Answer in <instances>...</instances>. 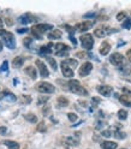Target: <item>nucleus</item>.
Wrapping results in <instances>:
<instances>
[{
  "mask_svg": "<svg viewBox=\"0 0 131 149\" xmlns=\"http://www.w3.org/2000/svg\"><path fill=\"white\" fill-rule=\"evenodd\" d=\"M54 47H55V54H57L58 57H68V55H69L70 47L68 45H65V43H57Z\"/></svg>",
  "mask_w": 131,
  "mask_h": 149,
  "instance_id": "6",
  "label": "nucleus"
},
{
  "mask_svg": "<svg viewBox=\"0 0 131 149\" xmlns=\"http://www.w3.org/2000/svg\"><path fill=\"white\" fill-rule=\"evenodd\" d=\"M116 31H117L116 29H109V28H107L105 25H101V26L98 28V29H95L94 34L98 37H105V36H107V35H109L112 33H116Z\"/></svg>",
  "mask_w": 131,
  "mask_h": 149,
  "instance_id": "9",
  "label": "nucleus"
},
{
  "mask_svg": "<svg viewBox=\"0 0 131 149\" xmlns=\"http://www.w3.org/2000/svg\"><path fill=\"white\" fill-rule=\"evenodd\" d=\"M46 59H47V61L49 63V65H51V66H52V69L55 71V70H57V63H55V60L53 59V58H51V57H47V58H46Z\"/></svg>",
  "mask_w": 131,
  "mask_h": 149,
  "instance_id": "32",
  "label": "nucleus"
},
{
  "mask_svg": "<svg viewBox=\"0 0 131 149\" xmlns=\"http://www.w3.org/2000/svg\"><path fill=\"white\" fill-rule=\"evenodd\" d=\"M3 144H5L8 149H20V144L15 141H4Z\"/></svg>",
  "mask_w": 131,
  "mask_h": 149,
  "instance_id": "24",
  "label": "nucleus"
},
{
  "mask_svg": "<svg viewBox=\"0 0 131 149\" xmlns=\"http://www.w3.org/2000/svg\"><path fill=\"white\" fill-rule=\"evenodd\" d=\"M109 51H111V45L107 41H104L100 46V53L102 55H107L109 53Z\"/></svg>",
  "mask_w": 131,
  "mask_h": 149,
  "instance_id": "18",
  "label": "nucleus"
},
{
  "mask_svg": "<svg viewBox=\"0 0 131 149\" xmlns=\"http://www.w3.org/2000/svg\"><path fill=\"white\" fill-rule=\"evenodd\" d=\"M113 136H114L116 138H118V139H123V138L126 137V134H125V132H121V131H118V130H117V131L113 134Z\"/></svg>",
  "mask_w": 131,
  "mask_h": 149,
  "instance_id": "31",
  "label": "nucleus"
},
{
  "mask_svg": "<svg viewBox=\"0 0 131 149\" xmlns=\"http://www.w3.org/2000/svg\"><path fill=\"white\" fill-rule=\"evenodd\" d=\"M94 16H95V13H87V15H84V17H86V18L87 17H94Z\"/></svg>",
  "mask_w": 131,
  "mask_h": 149,
  "instance_id": "50",
  "label": "nucleus"
},
{
  "mask_svg": "<svg viewBox=\"0 0 131 149\" xmlns=\"http://www.w3.org/2000/svg\"><path fill=\"white\" fill-rule=\"evenodd\" d=\"M24 118H25V120H28V122H30V123H37V117L35 114H25Z\"/></svg>",
  "mask_w": 131,
  "mask_h": 149,
  "instance_id": "27",
  "label": "nucleus"
},
{
  "mask_svg": "<svg viewBox=\"0 0 131 149\" xmlns=\"http://www.w3.org/2000/svg\"><path fill=\"white\" fill-rule=\"evenodd\" d=\"M119 101L124 106L131 107V94H123V95H120L119 96Z\"/></svg>",
  "mask_w": 131,
  "mask_h": 149,
  "instance_id": "17",
  "label": "nucleus"
},
{
  "mask_svg": "<svg viewBox=\"0 0 131 149\" xmlns=\"http://www.w3.org/2000/svg\"><path fill=\"white\" fill-rule=\"evenodd\" d=\"M7 132V129L5 127V126H0V134L1 135H5Z\"/></svg>",
  "mask_w": 131,
  "mask_h": 149,
  "instance_id": "44",
  "label": "nucleus"
},
{
  "mask_svg": "<svg viewBox=\"0 0 131 149\" xmlns=\"http://www.w3.org/2000/svg\"><path fill=\"white\" fill-rule=\"evenodd\" d=\"M121 26L124 28V29H130L131 28V18H129V19H126L123 24H121Z\"/></svg>",
  "mask_w": 131,
  "mask_h": 149,
  "instance_id": "36",
  "label": "nucleus"
},
{
  "mask_svg": "<svg viewBox=\"0 0 131 149\" xmlns=\"http://www.w3.org/2000/svg\"><path fill=\"white\" fill-rule=\"evenodd\" d=\"M96 90L102 96H109L111 93H112V87H109V86H99L96 88Z\"/></svg>",
  "mask_w": 131,
  "mask_h": 149,
  "instance_id": "16",
  "label": "nucleus"
},
{
  "mask_svg": "<svg viewBox=\"0 0 131 149\" xmlns=\"http://www.w3.org/2000/svg\"><path fill=\"white\" fill-rule=\"evenodd\" d=\"M126 57H128L129 61H131V49H129V51L126 52Z\"/></svg>",
  "mask_w": 131,
  "mask_h": 149,
  "instance_id": "48",
  "label": "nucleus"
},
{
  "mask_svg": "<svg viewBox=\"0 0 131 149\" xmlns=\"http://www.w3.org/2000/svg\"><path fill=\"white\" fill-rule=\"evenodd\" d=\"M0 51H3V43H1V41H0Z\"/></svg>",
  "mask_w": 131,
  "mask_h": 149,
  "instance_id": "53",
  "label": "nucleus"
},
{
  "mask_svg": "<svg viewBox=\"0 0 131 149\" xmlns=\"http://www.w3.org/2000/svg\"><path fill=\"white\" fill-rule=\"evenodd\" d=\"M70 40H71V41H72V42H73V45H76V40H75V37H73V36H72V35H71V36H70Z\"/></svg>",
  "mask_w": 131,
  "mask_h": 149,
  "instance_id": "51",
  "label": "nucleus"
},
{
  "mask_svg": "<svg viewBox=\"0 0 131 149\" xmlns=\"http://www.w3.org/2000/svg\"><path fill=\"white\" fill-rule=\"evenodd\" d=\"M57 101H58V105H59L60 107H66V106H69V100H68L66 97H64V96H59Z\"/></svg>",
  "mask_w": 131,
  "mask_h": 149,
  "instance_id": "25",
  "label": "nucleus"
},
{
  "mask_svg": "<svg viewBox=\"0 0 131 149\" xmlns=\"http://www.w3.org/2000/svg\"><path fill=\"white\" fill-rule=\"evenodd\" d=\"M104 125H105V123H104V122H99V123L96 124V129H101Z\"/></svg>",
  "mask_w": 131,
  "mask_h": 149,
  "instance_id": "47",
  "label": "nucleus"
},
{
  "mask_svg": "<svg viewBox=\"0 0 131 149\" xmlns=\"http://www.w3.org/2000/svg\"><path fill=\"white\" fill-rule=\"evenodd\" d=\"M35 64H36V66H37V69H39V71H40V74H41V77H43V78H46V77H48V74H49V71L47 70V68H46V65L40 60V59H37L36 61H35Z\"/></svg>",
  "mask_w": 131,
  "mask_h": 149,
  "instance_id": "12",
  "label": "nucleus"
},
{
  "mask_svg": "<svg viewBox=\"0 0 131 149\" xmlns=\"http://www.w3.org/2000/svg\"><path fill=\"white\" fill-rule=\"evenodd\" d=\"M21 102L23 105H28V104H30L31 102V97L28 96V95H22L21 96Z\"/></svg>",
  "mask_w": 131,
  "mask_h": 149,
  "instance_id": "29",
  "label": "nucleus"
},
{
  "mask_svg": "<svg viewBox=\"0 0 131 149\" xmlns=\"http://www.w3.org/2000/svg\"><path fill=\"white\" fill-rule=\"evenodd\" d=\"M68 86H69V89L71 93H73V94H77V95H82V96H87L88 95V91L84 89L82 86H81V83L76 79H71L69 83H68Z\"/></svg>",
  "mask_w": 131,
  "mask_h": 149,
  "instance_id": "2",
  "label": "nucleus"
},
{
  "mask_svg": "<svg viewBox=\"0 0 131 149\" xmlns=\"http://www.w3.org/2000/svg\"><path fill=\"white\" fill-rule=\"evenodd\" d=\"M100 104V99H98V97H93L91 99V106H98Z\"/></svg>",
  "mask_w": 131,
  "mask_h": 149,
  "instance_id": "39",
  "label": "nucleus"
},
{
  "mask_svg": "<svg viewBox=\"0 0 131 149\" xmlns=\"http://www.w3.org/2000/svg\"><path fill=\"white\" fill-rule=\"evenodd\" d=\"M79 143V134H75V136L72 137H66L64 139V146L66 148H71V147H76Z\"/></svg>",
  "mask_w": 131,
  "mask_h": 149,
  "instance_id": "8",
  "label": "nucleus"
},
{
  "mask_svg": "<svg viewBox=\"0 0 131 149\" xmlns=\"http://www.w3.org/2000/svg\"><path fill=\"white\" fill-rule=\"evenodd\" d=\"M18 21H20L22 24H29V23L36 21V17L30 15V13H24V15H22L20 18H18Z\"/></svg>",
  "mask_w": 131,
  "mask_h": 149,
  "instance_id": "14",
  "label": "nucleus"
},
{
  "mask_svg": "<svg viewBox=\"0 0 131 149\" xmlns=\"http://www.w3.org/2000/svg\"><path fill=\"white\" fill-rule=\"evenodd\" d=\"M6 34V30L5 29H0V36H3V35H5Z\"/></svg>",
  "mask_w": 131,
  "mask_h": 149,
  "instance_id": "49",
  "label": "nucleus"
},
{
  "mask_svg": "<svg viewBox=\"0 0 131 149\" xmlns=\"http://www.w3.org/2000/svg\"><path fill=\"white\" fill-rule=\"evenodd\" d=\"M125 18H126V12H119L117 15V19L118 21H123V19H125Z\"/></svg>",
  "mask_w": 131,
  "mask_h": 149,
  "instance_id": "37",
  "label": "nucleus"
},
{
  "mask_svg": "<svg viewBox=\"0 0 131 149\" xmlns=\"http://www.w3.org/2000/svg\"><path fill=\"white\" fill-rule=\"evenodd\" d=\"M48 100H49V96H40L39 100H37V105L41 106V105L45 104V102H47Z\"/></svg>",
  "mask_w": 131,
  "mask_h": 149,
  "instance_id": "33",
  "label": "nucleus"
},
{
  "mask_svg": "<svg viewBox=\"0 0 131 149\" xmlns=\"http://www.w3.org/2000/svg\"><path fill=\"white\" fill-rule=\"evenodd\" d=\"M52 47H53V43H48V45H45L42 47H40V53L41 54H51L52 53Z\"/></svg>",
  "mask_w": 131,
  "mask_h": 149,
  "instance_id": "21",
  "label": "nucleus"
},
{
  "mask_svg": "<svg viewBox=\"0 0 131 149\" xmlns=\"http://www.w3.org/2000/svg\"><path fill=\"white\" fill-rule=\"evenodd\" d=\"M23 43H24V46H25L26 48H30V46H31V43H33V39H31V37H25L24 41H23Z\"/></svg>",
  "mask_w": 131,
  "mask_h": 149,
  "instance_id": "34",
  "label": "nucleus"
},
{
  "mask_svg": "<svg viewBox=\"0 0 131 149\" xmlns=\"http://www.w3.org/2000/svg\"><path fill=\"white\" fill-rule=\"evenodd\" d=\"M24 71H25V73L28 74L29 77H31V79H36V70H35V68H33V66H26L25 69H24Z\"/></svg>",
  "mask_w": 131,
  "mask_h": 149,
  "instance_id": "20",
  "label": "nucleus"
},
{
  "mask_svg": "<svg viewBox=\"0 0 131 149\" xmlns=\"http://www.w3.org/2000/svg\"><path fill=\"white\" fill-rule=\"evenodd\" d=\"M118 144L116 142H112V141H104L101 142V148L102 149H117Z\"/></svg>",
  "mask_w": 131,
  "mask_h": 149,
  "instance_id": "19",
  "label": "nucleus"
},
{
  "mask_svg": "<svg viewBox=\"0 0 131 149\" xmlns=\"http://www.w3.org/2000/svg\"><path fill=\"white\" fill-rule=\"evenodd\" d=\"M64 63L65 64H66V65H69V66L73 70L75 68H76L77 66V65H78V63H77V60H75V59H66V60H64Z\"/></svg>",
  "mask_w": 131,
  "mask_h": 149,
  "instance_id": "26",
  "label": "nucleus"
},
{
  "mask_svg": "<svg viewBox=\"0 0 131 149\" xmlns=\"http://www.w3.org/2000/svg\"><path fill=\"white\" fill-rule=\"evenodd\" d=\"M6 24H7L8 26H11V25H13V21L10 19V18H6Z\"/></svg>",
  "mask_w": 131,
  "mask_h": 149,
  "instance_id": "46",
  "label": "nucleus"
},
{
  "mask_svg": "<svg viewBox=\"0 0 131 149\" xmlns=\"http://www.w3.org/2000/svg\"><path fill=\"white\" fill-rule=\"evenodd\" d=\"M26 31H28L26 28H22V29H17V33H18V34H24V33H26Z\"/></svg>",
  "mask_w": 131,
  "mask_h": 149,
  "instance_id": "45",
  "label": "nucleus"
},
{
  "mask_svg": "<svg viewBox=\"0 0 131 149\" xmlns=\"http://www.w3.org/2000/svg\"><path fill=\"white\" fill-rule=\"evenodd\" d=\"M121 149H125V148H121Z\"/></svg>",
  "mask_w": 131,
  "mask_h": 149,
  "instance_id": "54",
  "label": "nucleus"
},
{
  "mask_svg": "<svg viewBox=\"0 0 131 149\" xmlns=\"http://www.w3.org/2000/svg\"><path fill=\"white\" fill-rule=\"evenodd\" d=\"M118 118L120 120H125L128 118V113H126V111L125 109H119L118 111Z\"/></svg>",
  "mask_w": 131,
  "mask_h": 149,
  "instance_id": "28",
  "label": "nucleus"
},
{
  "mask_svg": "<svg viewBox=\"0 0 131 149\" xmlns=\"http://www.w3.org/2000/svg\"><path fill=\"white\" fill-rule=\"evenodd\" d=\"M91 70H93V65H91V63L87 61V63H84V64L81 65L78 73H79V76H81V77H84V76H88Z\"/></svg>",
  "mask_w": 131,
  "mask_h": 149,
  "instance_id": "10",
  "label": "nucleus"
},
{
  "mask_svg": "<svg viewBox=\"0 0 131 149\" xmlns=\"http://www.w3.org/2000/svg\"><path fill=\"white\" fill-rule=\"evenodd\" d=\"M23 63H24V58H22V57H16V58L13 59V61H12V66L16 68V69H18V68L22 66Z\"/></svg>",
  "mask_w": 131,
  "mask_h": 149,
  "instance_id": "23",
  "label": "nucleus"
},
{
  "mask_svg": "<svg viewBox=\"0 0 131 149\" xmlns=\"http://www.w3.org/2000/svg\"><path fill=\"white\" fill-rule=\"evenodd\" d=\"M0 100H4L7 102H15L17 100V96L15 94H12L11 91L4 90V91H0Z\"/></svg>",
  "mask_w": 131,
  "mask_h": 149,
  "instance_id": "11",
  "label": "nucleus"
},
{
  "mask_svg": "<svg viewBox=\"0 0 131 149\" xmlns=\"http://www.w3.org/2000/svg\"><path fill=\"white\" fill-rule=\"evenodd\" d=\"M68 118H69V120H70V122H76V120L78 119V116L77 114H75V113H69L68 114Z\"/></svg>",
  "mask_w": 131,
  "mask_h": 149,
  "instance_id": "35",
  "label": "nucleus"
},
{
  "mask_svg": "<svg viewBox=\"0 0 131 149\" xmlns=\"http://www.w3.org/2000/svg\"><path fill=\"white\" fill-rule=\"evenodd\" d=\"M81 43H82V47L87 51H90L94 46V39H93L91 34H84L81 36Z\"/></svg>",
  "mask_w": 131,
  "mask_h": 149,
  "instance_id": "5",
  "label": "nucleus"
},
{
  "mask_svg": "<svg viewBox=\"0 0 131 149\" xmlns=\"http://www.w3.org/2000/svg\"><path fill=\"white\" fill-rule=\"evenodd\" d=\"M76 57L83 59V58H86V57H87V53H86V52H77V53H76Z\"/></svg>",
  "mask_w": 131,
  "mask_h": 149,
  "instance_id": "40",
  "label": "nucleus"
},
{
  "mask_svg": "<svg viewBox=\"0 0 131 149\" xmlns=\"http://www.w3.org/2000/svg\"><path fill=\"white\" fill-rule=\"evenodd\" d=\"M61 37V31L59 29H53L49 34H48V39L51 40H55V39H60Z\"/></svg>",
  "mask_w": 131,
  "mask_h": 149,
  "instance_id": "22",
  "label": "nucleus"
},
{
  "mask_svg": "<svg viewBox=\"0 0 131 149\" xmlns=\"http://www.w3.org/2000/svg\"><path fill=\"white\" fill-rule=\"evenodd\" d=\"M49 29H53V25H51V24H36L31 28V34L37 40H41L42 34L48 31Z\"/></svg>",
  "mask_w": 131,
  "mask_h": 149,
  "instance_id": "1",
  "label": "nucleus"
},
{
  "mask_svg": "<svg viewBox=\"0 0 131 149\" xmlns=\"http://www.w3.org/2000/svg\"><path fill=\"white\" fill-rule=\"evenodd\" d=\"M93 25H94V22H91V21H84V22H82V23H79V24L76 25V30H78L79 33H83V31L89 30Z\"/></svg>",
  "mask_w": 131,
  "mask_h": 149,
  "instance_id": "13",
  "label": "nucleus"
},
{
  "mask_svg": "<svg viewBox=\"0 0 131 149\" xmlns=\"http://www.w3.org/2000/svg\"><path fill=\"white\" fill-rule=\"evenodd\" d=\"M3 40L5 42V45L7 46V48L10 49H15L16 48V40L13 34H11L10 31H6L5 35H3Z\"/></svg>",
  "mask_w": 131,
  "mask_h": 149,
  "instance_id": "7",
  "label": "nucleus"
},
{
  "mask_svg": "<svg viewBox=\"0 0 131 149\" xmlns=\"http://www.w3.org/2000/svg\"><path fill=\"white\" fill-rule=\"evenodd\" d=\"M61 72L64 74V77H68V78L73 77V70L69 66V65L65 64L64 61H61Z\"/></svg>",
  "mask_w": 131,
  "mask_h": 149,
  "instance_id": "15",
  "label": "nucleus"
},
{
  "mask_svg": "<svg viewBox=\"0 0 131 149\" xmlns=\"http://www.w3.org/2000/svg\"><path fill=\"white\" fill-rule=\"evenodd\" d=\"M37 131H40V132H46L47 131V127H46L45 122H40V124L37 125Z\"/></svg>",
  "mask_w": 131,
  "mask_h": 149,
  "instance_id": "30",
  "label": "nucleus"
},
{
  "mask_svg": "<svg viewBox=\"0 0 131 149\" xmlns=\"http://www.w3.org/2000/svg\"><path fill=\"white\" fill-rule=\"evenodd\" d=\"M109 61L114 65V66L121 69V68H124L125 66V58L121 55L120 53H113L109 57Z\"/></svg>",
  "mask_w": 131,
  "mask_h": 149,
  "instance_id": "4",
  "label": "nucleus"
},
{
  "mask_svg": "<svg viewBox=\"0 0 131 149\" xmlns=\"http://www.w3.org/2000/svg\"><path fill=\"white\" fill-rule=\"evenodd\" d=\"M64 28H66V30H68V31H69L71 35H72V33L75 31V29H73L72 26H70V25H64Z\"/></svg>",
  "mask_w": 131,
  "mask_h": 149,
  "instance_id": "43",
  "label": "nucleus"
},
{
  "mask_svg": "<svg viewBox=\"0 0 131 149\" xmlns=\"http://www.w3.org/2000/svg\"><path fill=\"white\" fill-rule=\"evenodd\" d=\"M7 69H8V63L7 60H5L1 65V68H0V71H7Z\"/></svg>",
  "mask_w": 131,
  "mask_h": 149,
  "instance_id": "38",
  "label": "nucleus"
},
{
  "mask_svg": "<svg viewBox=\"0 0 131 149\" xmlns=\"http://www.w3.org/2000/svg\"><path fill=\"white\" fill-rule=\"evenodd\" d=\"M0 29H3V19L0 18Z\"/></svg>",
  "mask_w": 131,
  "mask_h": 149,
  "instance_id": "52",
  "label": "nucleus"
},
{
  "mask_svg": "<svg viewBox=\"0 0 131 149\" xmlns=\"http://www.w3.org/2000/svg\"><path fill=\"white\" fill-rule=\"evenodd\" d=\"M102 136L104 137H111L112 136V131L111 130H105V131H102Z\"/></svg>",
  "mask_w": 131,
  "mask_h": 149,
  "instance_id": "41",
  "label": "nucleus"
},
{
  "mask_svg": "<svg viewBox=\"0 0 131 149\" xmlns=\"http://www.w3.org/2000/svg\"><path fill=\"white\" fill-rule=\"evenodd\" d=\"M49 106H47L46 105L45 107H43V109H42V113H43V116H48V112H49Z\"/></svg>",
  "mask_w": 131,
  "mask_h": 149,
  "instance_id": "42",
  "label": "nucleus"
},
{
  "mask_svg": "<svg viewBox=\"0 0 131 149\" xmlns=\"http://www.w3.org/2000/svg\"><path fill=\"white\" fill-rule=\"evenodd\" d=\"M36 90L43 93V94H52V93H54L55 88L53 84H51L48 82H40L36 84Z\"/></svg>",
  "mask_w": 131,
  "mask_h": 149,
  "instance_id": "3",
  "label": "nucleus"
}]
</instances>
